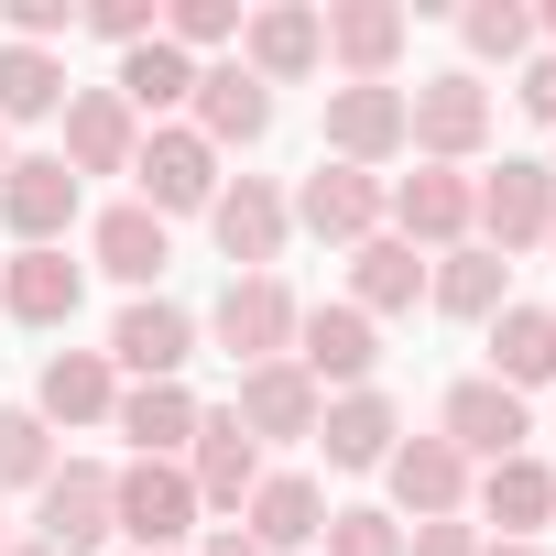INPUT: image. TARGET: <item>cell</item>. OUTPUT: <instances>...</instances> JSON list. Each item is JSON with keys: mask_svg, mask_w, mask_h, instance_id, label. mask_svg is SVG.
I'll return each instance as SVG.
<instances>
[{"mask_svg": "<svg viewBox=\"0 0 556 556\" xmlns=\"http://www.w3.org/2000/svg\"><path fill=\"white\" fill-rule=\"evenodd\" d=\"M404 142H415L426 164H469V153L491 142V88H480L469 66H447V77L404 88Z\"/></svg>", "mask_w": 556, "mask_h": 556, "instance_id": "1", "label": "cell"}, {"mask_svg": "<svg viewBox=\"0 0 556 556\" xmlns=\"http://www.w3.org/2000/svg\"><path fill=\"white\" fill-rule=\"evenodd\" d=\"M110 523H121L131 545L175 556L186 523H197V480H186L175 458H131V469H110Z\"/></svg>", "mask_w": 556, "mask_h": 556, "instance_id": "2", "label": "cell"}, {"mask_svg": "<svg viewBox=\"0 0 556 556\" xmlns=\"http://www.w3.org/2000/svg\"><path fill=\"white\" fill-rule=\"evenodd\" d=\"M382 207H393V240H415V251H458V240H469L480 186H469L458 164H415L404 186H382Z\"/></svg>", "mask_w": 556, "mask_h": 556, "instance_id": "3", "label": "cell"}, {"mask_svg": "<svg viewBox=\"0 0 556 556\" xmlns=\"http://www.w3.org/2000/svg\"><path fill=\"white\" fill-rule=\"evenodd\" d=\"M306 382H339V393H371V361H382V339H371V317L361 306H295V350H285Z\"/></svg>", "mask_w": 556, "mask_h": 556, "instance_id": "4", "label": "cell"}, {"mask_svg": "<svg viewBox=\"0 0 556 556\" xmlns=\"http://www.w3.org/2000/svg\"><path fill=\"white\" fill-rule=\"evenodd\" d=\"M218 350H229L240 371L285 361V350H295V295L273 285V273H229V295H218Z\"/></svg>", "mask_w": 556, "mask_h": 556, "instance_id": "5", "label": "cell"}, {"mask_svg": "<svg viewBox=\"0 0 556 556\" xmlns=\"http://www.w3.org/2000/svg\"><path fill=\"white\" fill-rule=\"evenodd\" d=\"M131 175H142V207H153V218H175V207H207V197H218V153H207L186 121H153V131H142V153H131Z\"/></svg>", "mask_w": 556, "mask_h": 556, "instance_id": "6", "label": "cell"}, {"mask_svg": "<svg viewBox=\"0 0 556 556\" xmlns=\"http://www.w3.org/2000/svg\"><path fill=\"white\" fill-rule=\"evenodd\" d=\"M240 66H251L262 88H295V77H317V66H328V23H317V12H295V0H273V12H251V23H240Z\"/></svg>", "mask_w": 556, "mask_h": 556, "instance_id": "7", "label": "cell"}, {"mask_svg": "<svg viewBox=\"0 0 556 556\" xmlns=\"http://www.w3.org/2000/svg\"><path fill=\"white\" fill-rule=\"evenodd\" d=\"M285 218H306L317 240L361 251V240L382 229V175H361V164H317V175L295 186V207H285Z\"/></svg>", "mask_w": 556, "mask_h": 556, "instance_id": "8", "label": "cell"}, {"mask_svg": "<svg viewBox=\"0 0 556 556\" xmlns=\"http://www.w3.org/2000/svg\"><path fill=\"white\" fill-rule=\"evenodd\" d=\"M469 229H491V251L513 262L523 240H545V229H556V175H545V164H513V153H502V175L480 186Z\"/></svg>", "mask_w": 556, "mask_h": 556, "instance_id": "9", "label": "cell"}, {"mask_svg": "<svg viewBox=\"0 0 556 556\" xmlns=\"http://www.w3.org/2000/svg\"><path fill=\"white\" fill-rule=\"evenodd\" d=\"M121 523H110V469H88V458H66L55 480H45V513H34V545H55V556H88V545H110Z\"/></svg>", "mask_w": 556, "mask_h": 556, "instance_id": "10", "label": "cell"}, {"mask_svg": "<svg viewBox=\"0 0 556 556\" xmlns=\"http://www.w3.org/2000/svg\"><path fill=\"white\" fill-rule=\"evenodd\" d=\"M0 218H12L23 251H55V229L77 218V175H66V153H23L12 175H0Z\"/></svg>", "mask_w": 556, "mask_h": 556, "instance_id": "11", "label": "cell"}, {"mask_svg": "<svg viewBox=\"0 0 556 556\" xmlns=\"http://www.w3.org/2000/svg\"><path fill=\"white\" fill-rule=\"evenodd\" d=\"M142 121L121 110V88H66V175H131Z\"/></svg>", "mask_w": 556, "mask_h": 556, "instance_id": "12", "label": "cell"}, {"mask_svg": "<svg viewBox=\"0 0 556 556\" xmlns=\"http://www.w3.org/2000/svg\"><path fill=\"white\" fill-rule=\"evenodd\" d=\"M437 437H447L458 458H480V469H491V458H523V393H502V382L480 371V382H458V393H447Z\"/></svg>", "mask_w": 556, "mask_h": 556, "instance_id": "13", "label": "cell"}, {"mask_svg": "<svg viewBox=\"0 0 556 556\" xmlns=\"http://www.w3.org/2000/svg\"><path fill=\"white\" fill-rule=\"evenodd\" d=\"M240 534H251L262 556H295V545H317V534H328V502H317V480H306V469H262V491L240 502Z\"/></svg>", "mask_w": 556, "mask_h": 556, "instance_id": "14", "label": "cell"}, {"mask_svg": "<svg viewBox=\"0 0 556 556\" xmlns=\"http://www.w3.org/2000/svg\"><path fill=\"white\" fill-rule=\"evenodd\" d=\"M240 437L262 447V437H317V415H328V393L295 371V361H262V371H240Z\"/></svg>", "mask_w": 556, "mask_h": 556, "instance_id": "15", "label": "cell"}, {"mask_svg": "<svg viewBox=\"0 0 556 556\" xmlns=\"http://www.w3.org/2000/svg\"><path fill=\"white\" fill-rule=\"evenodd\" d=\"M328 23V55L350 66V88H393V55H404V12H393V0H339V12H317Z\"/></svg>", "mask_w": 556, "mask_h": 556, "instance_id": "16", "label": "cell"}, {"mask_svg": "<svg viewBox=\"0 0 556 556\" xmlns=\"http://www.w3.org/2000/svg\"><path fill=\"white\" fill-rule=\"evenodd\" d=\"M186 131H197L207 153H218V142H262V131H273V88H262L240 55H229V66H197V121H186Z\"/></svg>", "mask_w": 556, "mask_h": 556, "instance_id": "17", "label": "cell"}, {"mask_svg": "<svg viewBox=\"0 0 556 556\" xmlns=\"http://www.w3.org/2000/svg\"><path fill=\"white\" fill-rule=\"evenodd\" d=\"M404 153V88H328V164H382Z\"/></svg>", "mask_w": 556, "mask_h": 556, "instance_id": "18", "label": "cell"}, {"mask_svg": "<svg viewBox=\"0 0 556 556\" xmlns=\"http://www.w3.org/2000/svg\"><path fill=\"white\" fill-rule=\"evenodd\" d=\"M382 469H393V502H404L415 523H447V513H469V458H458L447 437H404Z\"/></svg>", "mask_w": 556, "mask_h": 556, "instance_id": "19", "label": "cell"}, {"mask_svg": "<svg viewBox=\"0 0 556 556\" xmlns=\"http://www.w3.org/2000/svg\"><path fill=\"white\" fill-rule=\"evenodd\" d=\"M207 229H218V251L240 273H273V251H285V197H273L262 175H240V186L207 197Z\"/></svg>", "mask_w": 556, "mask_h": 556, "instance_id": "20", "label": "cell"}, {"mask_svg": "<svg viewBox=\"0 0 556 556\" xmlns=\"http://www.w3.org/2000/svg\"><path fill=\"white\" fill-rule=\"evenodd\" d=\"M186 350H197V317H186V306H164V295H142V306L110 328V371H142V382H175V371H186Z\"/></svg>", "mask_w": 556, "mask_h": 556, "instance_id": "21", "label": "cell"}, {"mask_svg": "<svg viewBox=\"0 0 556 556\" xmlns=\"http://www.w3.org/2000/svg\"><path fill=\"white\" fill-rule=\"evenodd\" d=\"M110 404H121L110 350H55V361H45V382H34V415H45V426H99Z\"/></svg>", "mask_w": 556, "mask_h": 556, "instance_id": "22", "label": "cell"}, {"mask_svg": "<svg viewBox=\"0 0 556 556\" xmlns=\"http://www.w3.org/2000/svg\"><path fill=\"white\" fill-rule=\"evenodd\" d=\"M186 480H197V513H207V502L240 513V502L262 491V447L240 437V415H197V469H186Z\"/></svg>", "mask_w": 556, "mask_h": 556, "instance_id": "23", "label": "cell"}, {"mask_svg": "<svg viewBox=\"0 0 556 556\" xmlns=\"http://www.w3.org/2000/svg\"><path fill=\"white\" fill-rule=\"evenodd\" d=\"M415 295H426V251L393 240V229H371V240L350 251V306H361V317H404Z\"/></svg>", "mask_w": 556, "mask_h": 556, "instance_id": "24", "label": "cell"}, {"mask_svg": "<svg viewBox=\"0 0 556 556\" xmlns=\"http://www.w3.org/2000/svg\"><path fill=\"white\" fill-rule=\"evenodd\" d=\"M110 426L131 437V458H175V447H197V393L186 382H131L110 404Z\"/></svg>", "mask_w": 556, "mask_h": 556, "instance_id": "25", "label": "cell"}, {"mask_svg": "<svg viewBox=\"0 0 556 556\" xmlns=\"http://www.w3.org/2000/svg\"><path fill=\"white\" fill-rule=\"evenodd\" d=\"M0 306H12L23 328H66L77 317V262L66 251H12L0 262Z\"/></svg>", "mask_w": 556, "mask_h": 556, "instance_id": "26", "label": "cell"}, {"mask_svg": "<svg viewBox=\"0 0 556 556\" xmlns=\"http://www.w3.org/2000/svg\"><path fill=\"white\" fill-rule=\"evenodd\" d=\"M480 513L502 523V545H534V523L556 513V469L545 458H491L480 469Z\"/></svg>", "mask_w": 556, "mask_h": 556, "instance_id": "27", "label": "cell"}, {"mask_svg": "<svg viewBox=\"0 0 556 556\" xmlns=\"http://www.w3.org/2000/svg\"><path fill=\"white\" fill-rule=\"evenodd\" d=\"M491 382H502V393L556 382V306H502V317H491Z\"/></svg>", "mask_w": 556, "mask_h": 556, "instance_id": "28", "label": "cell"}, {"mask_svg": "<svg viewBox=\"0 0 556 556\" xmlns=\"http://www.w3.org/2000/svg\"><path fill=\"white\" fill-rule=\"evenodd\" d=\"M393 437H404V426H393V404H382V393H339V404L317 415L328 469H382V458H393Z\"/></svg>", "mask_w": 556, "mask_h": 556, "instance_id": "29", "label": "cell"}, {"mask_svg": "<svg viewBox=\"0 0 556 556\" xmlns=\"http://www.w3.org/2000/svg\"><path fill=\"white\" fill-rule=\"evenodd\" d=\"M110 88H121V110H131V121H164V110H186V99H197V66H186L175 45H131Z\"/></svg>", "mask_w": 556, "mask_h": 556, "instance_id": "30", "label": "cell"}, {"mask_svg": "<svg viewBox=\"0 0 556 556\" xmlns=\"http://www.w3.org/2000/svg\"><path fill=\"white\" fill-rule=\"evenodd\" d=\"M164 262H175V240H164V218H153L142 197L99 218V273H121V285H153Z\"/></svg>", "mask_w": 556, "mask_h": 556, "instance_id": "31", "label": "cell"}, {"mask_svg": "<svg viewBox=\"0 0 556 556\" xmlns=\"http://www.w3.org/2000/svg\"><path fill=\"white\" fill-rule=\"evenodd\" d=\"M426 295L447 306V317H502L513 295H502V251H437V273H426Z\"/></svg>", "mask_w": 556, "mask_h": 556, "instance_id": "32", "label": "cell"}, {"mask_svg": "<svg viewBox=\"0 0 556 556\" xmlns=\"http://www.w3.org/2000/svg\"><path fill=\"white\" fill-rule=\"evenodd\" d=\"M45 110H66V66L34 55V45H0V131H12V121H45Z\"/></svg>", "mask_w": 556, "mask_h": 556, "instance_id": "33", "label": "cell"}, {"mask_svg": "<svg viewBox=\"0 0 556 556\" xmlns=\"http://www.w3.org/2000/svg\"><path fill=\"white\" fill-rule=\"evenodd\" d=\"M458 34H469V55L513 66V55L534 45V12H523V0H469V12H458Z\"/></svg>", "mask_w": 556, "mask_h": 556, "instance_id": "34", "label": "cell"}, {"mask_svg": "<svg viewBox=\"0 0 556 556\" xmlns=\"http://www.w3.org/2000/svg\"><path fill=\"white\" fill-rule=\"evenodd\" d=\"M12 480H55V437H45V415H0V491H12Z\"/></svg>", "mask_w": 556, "mask_h": 556, "instance_id": "35", "label": "cell"}, {"mask_svg": "<svg viewBox=\"0 0 556 556\" xmlns=\"http://www.w3.org/2000/svg\"><path fill=\"white\" fill-rule=\"evenodd\" d=\"M164 45L197 55V45H240V0H175L164 12Z\"/></svg>", "mask_w": 556, "mask_h": 556, "instance_id": "36", "label": "cell"}, {"mask_svg": "<svg viewBox=\"0 0 556 556\" xmlns=\"http://www.w3.org/2000/svg\"><path fill=\"white\" fill-rule=\"evenodd\" d=\"M0 23H12V45H34V55H45V45H55V34H77L88 12H77V0H0Z\"/></svg>", "mask_w": 556, "mask_h": 556, "instance_id": "37", "label": "cell"}, {"mask_svg": "<svg viewBox=\"0 0 556 556\" xmlns=\"http://www.w3.org/2000/svg\"><path fill=\"white\" fill-rule=\"evenodd\" d=\"M328 556H404L393 513H328Z\"/></svg>", "mask_w": 556, "mask_h": 556, "instance_id": "38", "label": "cell"}, {"mask_svg": "<svg viewBox=\"0 0 556 556\" xmlns=\"http://www.w3.org/2000/svg\"><path fill=\"white\" fill-rule=\"evenodd\" d=\"M88 23H99V34L121 45V55H131V45H164V12H153V0H99Z\"/></svg>", "mask_w": 556, "mask_h": 556, "instance_id": "39", "label": "cell"}, {"mask_svg": "<svg viewBox=\"0 0 556 556\" xmlns=\"http://www.w3.org/2000/svg\"><path fill=\"white\" fill-rule=\"evenodd\" d=\"M404 556H480V523H458V513H447V523H415Z\"/></svg>", "mask_w": 556, "mask_h": 556, "instance_id": "40", "label": "cell"}, {"mask_svg": "<svg viewBox=\"0 0 556 556\" xmlns=\"http://www.w3.org/2000/svg\"><path fill=\"white\" fill-rule=\"evenodd\" d=\"M513 99H523V110H534V121H556V55H534V66H523V88H513Z\"/></svg>", "mask_w": 556, "mask_h": 556, "instance_id": "41", "label": "cell"}, {"mask_svg": "<svg viewBox=\"0 0 556 556\" xmlns=\"http://www.w3.org/2000/svg\"><path fill=\"white\" fill-rule=\"evenodd\" d=\"M197 556H262V545H251V534H240V523H218V534H207V545H197Z\"/></svg>", "mask_w": 556, "mask_h": 556, "instance_id": "42", "label": "cell"}, {"mask_svg": "<svg viewBox=\"0 0 556 556\" xmlns=\"http://www.w3.org/2000/svg\"><path fill=\"white\" fill-rule=\"evenodd\" d=\"M480 556H534V545H480Z\"/></svg>", "mask_w": 556, "mask_h": 556, "instance_id": "43", "label": "cell"}, {"mask_svg": "<svg viewBox=\"0 0 556 556\" xmlns=\"http://www.w3.org/2000/svg\"><path fill=\"white\" fill-rule=\"evenodd\" d=\"M12 556H55V545H12Z\"/></svg>", "mask_w": 556, "mask_h": 556, "instance_id": "44", "label": "cell"}, {"mask_svg": "<svg viewBox=\"0 0 556 556\" xmlns=\"http://www.w3.org/2000/svg\"><path fill=\"white\" fill-rule=\"evenodd\" d=\"M0 556H12V523H0Z\"/></svg>", "mask_w": 556, "mask_h": 556, "instance_id": "45", "label": "cell"}, {"mask_svg": "<svg viewBox=\"0 0 556 556\" xmlns=\"http://www.w3.org/2000/svg\"><path fill=\"white\" fill-rule=\"evenodd\" d=\"M0 175H12V142H0Z\"/></svg>", "mask_w": 556, "mask_h": 556, "instance_id": "46", "label": "cell"}, {"mask_svg": "<svg viewBox=\"0 0 556 556\" xmlns=\"http://www.w3.org/2000/svg\"><path fill=\"white\" fill-rule=\"evenodd\" d=\"M545 34H556V0H545Z\"/></svg>", "mask_w": 556, "mask_h": 556, "instance_id": "47", "label": "cell"}, {"mask_svg": "<svg viewBox=\"0 0 556 556\" xmlns=\"http://www.w3.org/2000/svg\"><path fill=\"white\" fill-rule=\"evenodd\" d=\"M131 556H153V545H131Z\"/></svg>", "mask_w": 556, "mask_h": 556, "instance_id": "48", "label": "cell"}, {"mask_svg": "<svg viewBox=\"0 0 556 556\" xmlns=\"http://www.w3.org/2000/svg\"><path fill=\"white\" fill-rule=\"evenodd\" d=\"M545 240H556V229H545Z\"/></svg>", "mask_w": 556, "mask_h": 556, "instance_id": "49", "label": "cell"}, {"mask_svg": "<svg viewBox=\"0 0 556 556\" xmlns=\"http://www.w3.org/2000/svg\"><path fill=\"white\" fill-rule=\"evenodd\" d=\"M545 175H556V164H545Z\"/></svg>", "mask_w": 556, "mask_h": 556, "instance_id": "50", "label": "cell"}]
</instances>
